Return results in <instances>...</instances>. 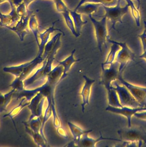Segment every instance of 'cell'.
I'll use <instances>...</instances> for the list:
<instances>
[{
    "instance_id": "8",
    "label": "cell",
    "mask_w": 146,
    "mask_h": 147,
    "mask_svg": "<svg viewBox=\"0 0 146 147\" xmlns=\"http://www.w3.org/2000/svg\"><path fill=\"white\" fill-rule=\"evenodd\" d=\"M119 67V63L115 61L109 67L102 69L99 84L104 86L106 90L111 87L113 82L118 79Z\"/></svg>"
},
{
    "instance_id": "24",
    "label": "cell",
    "mask_w": 146,
    "mask_h": 147,
    "mask_svg": "<svg viewBox=\"0 0 146 147\" xmlns=\"http://www.w3.org/2000/svg\"><path fill=\"white\" fill-rule=\"evenodd\" d=\"M126 1L127 4H129V5L130 8L131 10L132 15L135 20L136 24L137 26L139 27L140 26V20H141V16H140V12L139 10L137 9V7L135 6L134 3L131 0H125Z\"/></svg>"
},
{
    "instance_id": "3",
    "label": "cell",
    "mask_w": 146,
    "mask_h": 147,
    "mask_svg": "<svg viewBox=\"0 0 146 147\" xmlns=\"http://www.w3.org/2000/svg\"><path fill=\"white\" fill-rule=\"evenodd\" d=\"M120 140L137 143L139 147L146 144V131L141 126L134 125L125 127L117 131Z\"/></svg>"
},
{
    "instance_id": "11",
    "label": "cell",
    "mask_w": 146,
    "mask_h": 147,
    "mask_svg": "<svg viewBox=\"0 0 146 147\" xmlns=\"http://www.w3.org/2000/svg\"><path fill=\"white\" fill-rule=\"evenodd\" d=\"M33 12L28 10L26 14L21 17L19 20L14 26L8 28L14 32L19 38L21 41L24 40V37L29 33V30L28 26L29 19L32 15Z\"/></svg>"
},
{
    "instance_id": "30",
    "label": "cell",
    "mask_w": 146,
    "mask_h": 147,
    "mask_svg": "<svg viewBox=\"0 0 146 147\" xmlns=\"http://www.w3.org/2000/svg\"><path fill=\"white\" fill-rule=\"evenodd\" d=\"M88 1V0H80V2H79V3H78V5H77L76 6V7L75 8L74 11H76V10H77V9H78V8H79V7H80L81 5H83V4L86 3V2Z\"/></svg>"
},
{
    "instance_id": "23",
    "label": "cell",
    "mask_w": 146,
    "mask_h": 147,
    "mask_svg": "<svg viewBox=\"0 0 146 147\" xmlns=\"http://www.w3.org/2000/svg\"><path fill=\"white\" fill-rule=\"evenodd\" d=\"M70 10L69 11L63 13L62 14V16H63L64 18V20H65V23H66L67 27L70 30L73 35H74V36H75L77 38L79 36L77 35L76 32L73 19H72V18H71L70 14Z\"/></svg>"
},
{
    "instance_id": "25",
    "label": "cell",
    "mask_w": 146,
    "mask_h": 147,
    "mask_svg": "<svg viewBox=\"0 0 146 147\" xmlns=\"http://www.w3.org/2000/svg\"><path fill=\"white\" fill-rule=\"evenodd\" d=\"M118 0H88L86 2L98 3L107 7L115 6L117 4Z\"/></svg>"
},
{
    "instance_id": "7",
    "label": "cell",
    "mask_w": 146,
    "mask_h": 147,
    "mask_svg": "<svg viewBox=\"0 0 146 147\" xmlns=\"http://www.w3.org/2000/svg\"><path fill=\"white\" fill-rule=\"evenodd\" d=\"M112 86L118 95L119 101L123 106L131 108L142 107L141 104L133 97L128 89L124 85H120L117 80L113 82Z\"/></svg>"
},
{
    "instance_id": "6",
    "label": "cell",
    "mask_w": 146,
    "mask_h": 147,
    "mask_svg": "<svg viewBox=\"0 0 146 147\" xmlns=\"http://www.w3.org/2000/svg\"><path fill=\"white\" fill-rule=\"evenodd\" d=\"M123 0H118L117 4L115 6L107 7L102 5L105 12L104 15L102 17H106L111 20L112 23L111 29L116 30L115 26L118 22L123 24L122 19L123 16L128 13L129 5L127 4L123 7L121 6Z\"/></svg>"
},
{
    "instance_id": "13",
    "label": "cell",
    "mask_w": 146,
    "mask_h": 147,
    "mask_svg": "<svg viewBox=\"0 0 146 147\" xmlns=\"http://www.w3.org/2000/svg\"><path fill=\"white\" fill-rule=\"evenodd\" d=\"M92 129L88 130L87 132L83 134L77 142L76 145V147H96V144L97 143L103 140H115V141L122 142V141L120 139L103 137L100 132V136L97 139H94L88 136L89 133L92 132Z\"/></svg>"
},
{
    "instance_id": "4",
    "label": "cell",
    "mask_w": 146,
    "mask_h": 147,
    "mask_svg": "<svg viewBox=\"0 0 146 147\" xmlns=\"http://www.w3.org/2000/svg\"><path fill=\"white\" fill-rule=\"evenodd\" d=\"M107 41L110 43L117 44L121 47V49L117 53L115 61L119 63V76H122V73L127 64L131 61H135V55L125 42H117L111 40L110 37L107 38Z\"/></svg>"
},
{
    "instance_id": "16",
    "label": "cell",
    "mask_w": 146,
    "mask_h": 147,
    "mask_svg": "<svg viewBox=\"0 0 146 147\" xmlns=\"http://www.w3.org/2000/svg\"><path fill=\"white\" fill-rule=\"evenodd\" d=\"M68 125L73 136V141L68 144L67 146H76L77 142L82 135L87 132L88 130H83L80 126L70 122H68Z\"/></svg>"
},
{
    "instance_id": "5",
    "label": "cell",
    "mask_w": 146,
    "mask_h": 147,
    "mask_svg": "<svg viewBox=\"0 0 146 147\" xmlns=\"http://www.w3.org/2000/svg\"><path fill=\"white\" fill-rule=\"evenodd\" d=\"M88 17L94 27L98 48L102 54V47L104 45L106 48V42L107 38L110 37L108 35L106 27V18L103 17L101 20H98L92 15H89Z\"/></svg>"
},
{
    "instance_id": "21",
    "label": "cell",
    "mask_w": 146,
    "mask_h": 147,
    "mask_svg": "<svg viewBox=\"0 0 146 147\" xmlns=\"http://www.w3.org/2000/svg\"><path fill=\"white\" fill-rule=\"evenodd\" d=\"M106 91L107 92L108 105L113 107H123L119 101L117 93L116 90L113 88V86H112L111 87L106 90Z\"/></svg>"
},
{
    "instance_id": "9",
    "label": "cell",
    "mask_w": 146,
    "mask_h": 147,
    "mask_svg": "<svg viewBox=\"0 0 146 147\" xmlns=\"http://www.w3.org/2000/svg\"><path fill=\"white\" fill-rule=\"evenodd\" d=\"M118 80L129 91L133 97L142 107L146 106V88L138 86L131 84L119 76Z\"/></svg>"
},
{
    "instance_id": "28",
    "label": "cell",
    "mask_w": 146,
    "mask_h": 147,
    "mask_svg": "<svg viewBox=\"0 0 146 147\" xmlns=\"http://www.w3.org/2000/svg\"><path fill=\"white\" fill-rule=\"evenodd\" d=\"M135 117L142 120H146V111H139L135 113L134 115Z\"/></svg>"
},
{
    "instance_id": "33",
    "label": "cell",
    "mask_w": 146,
    "mask_h": 147,
    "mask_svg": "<svg viewBox=\"0 0 146 147\" xmlns=\"http://www.w3.org/2000/svg\"><path fill=\"white\" fill-rule=\"evenodd\" d=\"M136 1L137 2V3H138L137 8L138 10H139V9H140V5H141V1H140V0H136Z\"/></svg>"
},
{
    "instance_id": "14",
    "label": "cell",
    "mask_w": 146,
    "mask_h": 147,
    "mask_svg": "<svg viewBox=\"0 0 146 147\" xmlns=\"http://www.w3.org/2000/svg\"><path fill=\"white\" fill-rule=\"evenodd\" d=\"M57 21L58 20H56V21H54L52 23V25L50 28L46 29V30L43 33H40L39 35V45H38L39 48L38 55H43L46 45L49 41L51 34L53 33L54 31H58L60 32L61 33H62L64 36H65L64 32L62 31L60 29H58V28H54L55 24L57 22Z\"/></svg>"
},
{
    "instance_id": "18",
    "label": "cell",
    "mask_w": 146,
    "mask_h": 147,
    "mask_svg": "<svg viewBox=\"0 0 146 147\" xmlns=\"http://www.w3.org/2000/svg\"><path fill=\"white\" fill-rule=\"evenodd\" d=\"M101 6L102 5L98 3L86 2L81 5L76 11L80 14H86L89 16L97 12Z\"/></svg>"
},
{
    "instance_id": "22",
    "label": "cell",
    "mask_w": 146,
    "mask_h": 147,
    "mask_svg": "<svg viewBox=\"0 0 146 147\" xmlns=\"http://www.w3.org/2000/svg\"><path fill=\"white\" fill-rule=\"evenodd\" d=\"M28 25L30 30L32 32L35 37V40L38 44V45L39 44V35L40 32H39L38 24L35 15L33 14L31 15L29 19Z\"/></svg>"
},
{
    "instance_id": "32",
    "label": "cell",
    "mask_w": 146,
    "mask_h": 147,
    "mask_svg": "<svg viewBox=\"0 0 146 147\" xmlns=\"http://www.w3.org/2000/svg\"><path fill=\"white\" fill-rule=\"evenodd\" d=\"M4 1H8L9 2V4L13 3V0H0V3Z\"/></svg>"
},
{
    "instance_id": "15",
    "label": "cell",
    "mask_w": 146,
    "mask_h": 147,
    "mask_svg": "<svg viewBox=\"0 0 146 147\" xmlns=\"http://www.w3.org/2000/svg\"><path fill=\"white\" fill-rule=\"evenodd\" d=\"M45 99V97L40 93L38 92L33 100L31 109L33 117H40L42 116L43 106Z\"/></svg>"
},
{
    "instance_id": "2",
    "label": "cell",
    "mask_w": 146,
    "mask_h": 147,
    "mask_svg": "<svg viewBox=\"0 0 146 147\" xmlns=\"http://www.w3.org/2000/svg\"><path fill=\"white\" fill-rule=\"evenodd\" d=\"M62 36L61 35L58 37L52 49L43 62L42 67L39 69L31 78V83H36L37 85L41 86L46 82L48 75L52 70V63L55 60V55L61 46Z\"/></svg>"
},
{
    "instance_id": "34",
    "label": "cell",
    "mask_w": 146,
    "mask_h": 147,
    "mask_svg": "<svg viewBox=\"0 0 146 147\" xmlns=\"http://www.w3.org/2000/svg\"><path fill=\"white\" fill-rule=\"evenodd\" d=\"M143 24H144V28H145V29H144V30H146V21H143Z\"/></svg>"
},
{
    "instance_id": "20",
    "label": "cell",
    "mask_w": 146,
    "mask_h": 147,
    "mask_svg": "<svg viewBox=\"0 0 146 147\" xmlns=\"http://www.w3.org/2000/svg\"><path fill=\"white\" fill-rule=\"evenodd\" d=\"M70 14L73 19L76 32L77 35L80 36L82 28L83 25L87 24V21L82 20V19L81 14L78 13L76 11L70 10Z\"/></svg>"
},
{
    "instance_id": "27",
    "label": "cell",
    "mask_w": 146,
    "mask_h": 147,
    "mask_svg": "<svg viewBox=\"0 0 146 147\" xmlns=\"http://www.w3.org/2000/svg\"><path fill=\"white\" fill-rule=\"evenodd\" d=\"M138 37L141 39L143 51H145L146 50V31L144 30L143 32L141 35H138Z\"/></svg>"
},
{
    "instance_id": "12",
    "label": "cell",
    "mask_w": 146,
    "mask_h": 147,
    "mask_svg": "<svg viewBox=\"0 0 146 147\" xmlns=\"http://www.w3.org/2000/svg\"><path fill=\"white\" fill-rule=\"evenodd\" d=\"M82 77L85 80V83L82 89L81 92L79 94L81 96L82 98L81 105L82 112L84 113L85 111V107L86 105H89L91 89L93 84L95 82V80L89 78L86 75H83Z\"/></svg>"
},
{
    "instance_id": "17",
    "label": "cell",
    "mask_w": 146,
    "mask_h": 147,
    "mask_svg": "<svg viewBox=\"0 0 146 147\" xmlns=\"http://www.w3.org/2000/svg\"><path fill=\"white\" fill-rule=\"evenodd\" d=\"M75 51L76 50L74 49L71 52V55L69 56L67 58H65L64 61H57V62L58 63V64L62 66L64 69L63 73L62 75L61 78V81L63 80L68 76V72L70 70L71 67H72L73 64L81 61V59L76 60L75 59L74 57V55Z\"/></svg>"
},
{
    "instance_id": "19",
    "label": "cell",
    "mask_w": 146,
    "mask_h": 147,
    "mask_svg": "<svg viewBox=\"0 0 146 147\" xmlns=\"http://www.w3.org/2000/svg\"><path fill=\"white\" fill-rule=\"evenodd\" d=\"M111 49L108 53L105 61L101 64V69H104L110 67L115 61L117 53L121 49V47L116 43H112Z\"/></svg>"
},
{
    "instance_id": "10",
    "label": "cell",
    "mask_w": 146,
    "mask_h": 147,
    "mask_svg": "<svg viewBox=\"0 0 146 147\" xmlns=\"http://www.w3.org/2000/svg\"><path fill=\"white\" fill-rule=\"evenodd\" d=\"M106 111L110 112L116 114H119L125 117L128 120V126H131V118L135 113L137 112L146 111V107L131 108L123 106L122 107H116L108 105L105 109Z\"/></svg>"
},
{
    "instance_id": "31",
    "label": "cell",
    "mask_w": 146,
    "mask_h": 147,
    "mask_svg": "<svg viewBox=\"0 0 146 147\" xmlns=\"http://www.w3.org/2000/svg\"><path fill=\"white\" fill-rule=\"evenodd\" d=\"M141 58H143L146 60V50L145 51H143V53L139 57Z\"/></svg>"
},
{
    "instance_id": "1",
    "label": "cell",
    "mask_w": 146,
    "mask_h": 147,
    "mask_svg": "<svg viewBox=\"0 0 146 147\" xmlns=\"http://www.w3.org/2000/svg\"><path fill=\"white\" fill-rule=\"evenodd\" d=\"M63 70L62 66L58 64L52 69L47 77L46 82L35 89L37 92L40 93L47 99V107L46 108H50L52 110L53 125L56 129L62 126L60 119L56 109L54 93L57 85L61 81Z\"/></svg>"
},
{
    "instance_id": "26",
    "label": "cell",
    "mask_w": 146,
    "mask_h": 147,
    "mask_svg": "<svg viewBox=\"0 0 146 147\" xmlns=\"http://www.w3.org/2000/svg\"><path fill=\"white\" fill-rule=\"evenodd\" d=\"M53 1L56 4V8L58 12L62 13L70 10L62 0H54Z\"/></svg>"
},
{
    "instance_id": "29",
    "label": "cell",
    "mask_w": 146,
    "mask_h": 147,
    "mask_svg": "<svg viewBox=\"0 0 146 147\" xmlns=\"http://www.w3.org/2000/svg\"><path fill=\"white\" fill-rule=\"evenodd\" d=\"M57 132L59 136L63 138L67 139L68 138V135H67V132L65 131L64 129L61 126L60 128H58L57 129Z\"/></svg>"
}]
</instances>
